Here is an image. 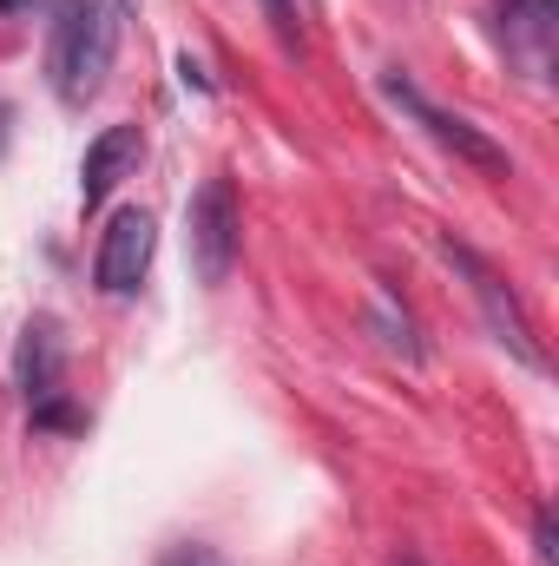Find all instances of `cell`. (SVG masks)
<instances>
[{"label":"cell","instance_id":"6da1fadb","mask_svg":"<svg viewBox=\"0 0 559 566\" xmlns=\"http://www.w3.org/2000/svg\"><path fill=\"white\" fill-rule=\"evenodd\" d=\"M139 0H66L60 20H53V40H46V86L60 106H93L113 60H119V40H126V20H133Z\"/></svg>","mask_w":559,"mask_h":566},{"label":"cell","instance_id":"7a4b0ae2","mask_svg":"<svg viewBox=\"0 0 559 566\" xmlns=\"http://www.w3.org/2000/svg\"><path fill=\"white\" fill-rule=\"evenodd\" d=\"M238 244H244L238 185H231V171H218V178H204V185H198V198H191V271H198L204 290L231 283Z\"/></svg>","mask_w":559,"mask_h":566},{"label":"cell","instance_id":"3957f363","mask_svg":"<svg viewBox=\"0 0 559 566\" xmlns=\"http://www.w3.org/2000/svg\"><path fill=\"white\" fill-rule=\"evenodd\" d=\"M441 251H447V264L467 277L474 303L487 310V329H494V336H500V343H507V349L527 363V369H547V349L534 343V316L520 310V296L507 290V277H500V271H494V264H487L474 244H461V238H441Z\"/></svg>","mask_w":559,"mask_h":566},{"label":"cell","instance_id":"277c9868","mask_svg":"<svg viewBox=\"0 0 559 566\" xmlns=\"http://www.w3.org/2000/svg\"><path fill=\"white\" fill-rule=\"evenodd\" d=\"M382 93H389V99H395V106H402V113H409L415 126H428V139L447 145V151H454L461 165H474V171H487V178H507V171H514V158H507L500 145L487 139L481 126H467V119L441 113V106H434V99L421 93L415 80H402V73H382Z\"/></svg>","mask_w":559,"mask_h":566},{"label":"cell","instance_id":"5b68a950","mask_svg":"<svg viewBox=\"0 0 559 566\" xmlns=\"http://www.w3.org/2000/svg\"><path fill=\"white\" fill-rule=\"evenodd\" d=\"M151 251H158V224H151V211L139 205H126V211H113V224L99 231V258H93V283L106 290V296H133L151 271Z\"/></svg>","mask_w":559,"mask_h":566},{"label":"cell","instance_id":"8992f818","mask_svg":"<svg viewBox=\"0 0 559 566\" xmlns=\"http://www.w3.org/2000/svg\"><path fill=\"white\" fill-rule=\"evenodd\" d=\"M500 20V46L514 66H527L534 80H547L553 66V33H559V0H494Z\"/></svg>","mask_w":559,"mask_h":566},{"label":"cell","instance_id":"52a82bcc","mask_svg":"<svg viewBox=\"0 0 559 566\" xmlns=\"http://www.w3.org/2000/svg\"><path fill=\"white\" fill-rule=\"evenodd\" d=\"M139 158H145V133L139 126H106L99 139L86 145V158H80V205L99 211V205L139 171Z\"/></svg>","mask_w":559,"mask_h":566},{"label":"cell","instance_id":"ba28073f","mask_svg":"<svg viewBox=\"0 0 559 566\" xmlns=\"http://www.w3.org/2000/svg\"><path fill=\"white\" fill-rule=\"evenodd\" d=\"M60 376H66V336L53 316H27L20 329V349H13V382L27 402H46L60 396Z\"/></svg>","mask_w":559,"mask_h":566},{"label":"cell","instance_id":"9c48e42d","mask_svg":"<svg viewBox=\"0 0 559 566\" xmlns=\"http://www.w3.org/2000/svg\"><path fill=\"white\" fill-rule=\"evenodd\" d=\"M158 566H231L218 547H204V541H184V547H165V560Z\"/></svg>","mask_w":559,"mask_h":566},{"label":"cell","instance_id":"30bf717a","mask_svg":"<svg viewBox=\"0 0 559 566\" xmlns=\"http://www.w3.org/2000/svg\"><path fill=\"white\" fill-rule=\"evenodd\" d=\"M33 428H86V416L66 409L60 396H46V402H33Z\"/></svg>","mask_w":559,"mask_h":566},{"label":"cell","instance_id":"8fae6325","mask_svg":"<svg viewBox=\"0 0 559 566\" xmlns=\"http://www.w3.org/2000/svg\"><path fill=\"white\" fill-rule=\"evenodd\" d=\"M534 547H540V560L553 566V514L540 507V521H534Z\"/></svg>","mask_w":559,"mask_h":566},{"label":"cell","instance_id":"7c38bea8","mask_svg":"<svg viewBox=\"0 0 559 566\" xmlns=\"http://www.w3.org/2000/svg\"><path fill=\"white\" fill-rule=\"evenodd\" d=\"M178 80H184V86H198V93H211V80H204V66H198V60H191V53H184V60H178Z\"/></svg>","mask_w":559,"mask_h":566},{"label":"cell","instance_id":"4fadbf2b","mask_svg":"<svg viewBox=\"0 0 559 566\" xmlns=\"http://www.w3.org/2000/svg\"><path fill=\"white\" fill-rule=\"evenodd\" d=\"M271 7V20H277V33L283 40H296V20H289V0H264Z\"/></svg>","mask_w":559,"mask_h":566},{"label":"cell","instance_id":"5bb4252c","mask_svg":"<svg viewBox=\"0 0 559 566\" xmlns=\"http://www.w3.org/2000/svg\"><path fill=\"white\" fill-rule=\"evenodd\" d=\"M40 0H0V13H33Z\"/></svg>","mask_w":559,"mask_h":566},{"label":"cell","instance_id":"9a60e30c","mask_svg":"<svg viewBox=\"0 0 559 566\" xmlns=\"http://www.w3.org/2000/svg\"><path fill=\"white\" fill-rule=\"evenodd\" d=\"M395 566H421V560H415V554H402V560H395Z\"/></svg>","mask_w":559,"mask_h":566}]
</instances>
